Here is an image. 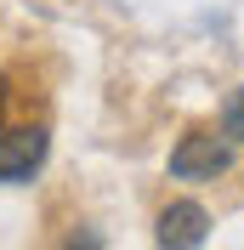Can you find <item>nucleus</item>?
<instances>
[{
    "mask_svg": "<svg viewBox=\"0 0 244 250\" xmlns=\"http://www.w3.org/2000/svg\"><path fill=\"white\" fill-rule=\"evenodd\" d=\"M227 165H233V142L216 137V131H187L170 148V176L176 182H216Z\"/></svg>",
    "mask_w": 244,
    "mask_h": 250,
    "instance_id": "nucleus-1",
    "label": "nucleus"
},
{
    "mask_svg": "<svg viewBox=\"0 0 244 250\" xmlns=\"http://www.w3.org/2000/svg\"><path fill=\"white\" fill-rule=\"evenodd\" d=\"M51 137L40 125H17V131H0V188L12 182H34V171L46 165Z\"/></svg>",
    "mask_w": 244,
    "mask_h": 250,
    "instance_id": "nucleus-2",
    "label": "nucleus"
},
{
    "mask_svg": "<svg viewBox=\"0 0 244 250\" xmlns=\"http://www.w3.org/2000/svg\"><path fill=\"white\" fill-rule=\"evenodd\" d=\"M153 228H159V250H204L210 239V216L199 199H170Z\"/></svg>",
    "mask_w": 244,
    "mask_h": 250,
    "instance_id": "nucleus-3",
    "label": "nucleus"
},
{
    "mask_svg": "<svg viewBox=\"0 0 244 250\" xmlns=\"http://www.w3.org/2000/svg\"><path fill=\"white\" fill-rule=\"evenodd\" d=\"M222 137H227V142H244V85L227 97V120H222Z\"/></svg>",
    "mask_w": 244,
    "mask_h": 250,
    "instance_id": "nucleus-4",
    "label": "nucleus"
},
{
    "mask_svg": "<svg viewBox=\"0 0 244 250\" xmlns=\"http://www.w3.org/2000/svg\"><path fill=\"white\" fill-rule=\"evenodd\" d=\"M68 250H102V239H97V233H74V239H68Z\"/></svg>",
    "mask_w": 244,
    "mask_h": 250,
    "instance_id": "nucleus-5",
    "label": "nucleus"
},
{
    "mask_svg": "<svg viewBox=\"0 0 244 250\" xmlns=\"http://www.w3.org/2000/svg\"><path fill=\"white\" fill-rule=\"evenodd\" d=\"M6 97H12V80L0 74V114H6Z\"/></svg>",
    "mask_w": 244,
    "mask_h": 250,
    "instance_id": "nucleus-6",
    "label": "nucleus"
}]
</instances>
